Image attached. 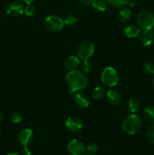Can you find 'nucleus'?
I'll list each match as a JSON object with an SVG mask.
<instances>
[{
  "instance_id": "f257e3e1",
  "label": "nucleus",
  "mask_w": 154,
  "mask_h": 155,
  "mask_svg": "<svg viewBox=\"0 0 154 155\" xmlns=\"http://www.w3.org/2000/svg\"><path fill=\"white\" fill-rule=\"evenodd\" d=\"M66 83L69 89V94L83 90L88 86V79L81 71H70L66 75Z\"/></svg>"
},
{
  "instance_id": "f03ea898",
  "label": "nucleus",
  "mask_w": 154,
  "mask_h": 155,
  "mask_svg": "<svg viewBox=\"0 0 154 155\" xmlns=\"http://www.w3.org/2000/svg\"><path fill=\"white\" fill-rule=\"evenodd\" d=\"M142 119L139 115L131 114L128 115L122 122V130L128 135H134L138 133L142 127Z\"/></svg>"
},
{
  "instance_id": "7ed1b4c3",
  "label": "nucleus",
  "mask_w": 154,
  "mask_h": 155,
  "mask_svg": "<svg viewBox=\"0 0 154 155\" xmlns=\"http://www.w3.org/2000/svg\"><path fill=\"white\" fill-rule=\"evenodd\" d=\"M101 82L104 86L113 88L117 85L119 80V76L117 71L112 67L104 68L101 76Z\"/></svg>"
},
{
  "instance_id": "20e7f679",
  "label": "nucleus",
  "mask_w": 154,
  "mask_h": 155,
  "mask_svg": "<svg viewBox=\"0 0 154 155\" xmlns=\"http://www.w3.org/2000/svg\"><path fill=\"white\" fill-rule=\"evenodd\" d=\"M137 25L143 30H150L154 27V14L149 11L140 12L137 17Z\"/></svg>"
},
{
  "instance_id": "39448f33",
  "label": "nucleus",
  "mask_w": 154,
  "mask_h": 155,
  "mask_svg": "<svg viewBox=\"0 0 154 155\" xmlns=\"http://www.w3.org/2000/svg\"><path fill=\"white\" fill-rule=\"evenodd\" d=\"M45 26L48 30L52 32H59L63 28V20L57 15H49L45 19Z\"/></svg>"
},
{
  "instance_id": "423d86ee",
  "label": "nucleus",
  "mask_w": 154,
  "mask_h": 155,
  "mask_svg": "<svg viewBox=\"0 0 154 155\" xmlns=\"http://www.w3.org/2000/svg\"><path fill=\"white\" fill-rule=\"evenodd\" d=\"M95 52V45L91 42L86 41L80 44L77 48V56L82 60H88Z\"/></svg>"
},
{
  "instance_id": "0eeeda50",
  "label": "nucleus",
  "mask_w": 154,
  "mask_h": 155,
  "mask_svg": "<svg viewBox=\"0 0 154 155\" xmlns=\"http://www.w3.org/2000/svg\"><path fill=\"white\" fill-rule=\"evenodd\" d=\"M24 12V5L21 2L14 1L9 3L6 8V13L11 18H18Z\"/></svg>"
},
{
  "instance_id": "6e6552de",
  "label": "nucleus",
  "mask_w": 154,
  "mask_h": 155,
  "mask_svg": "<svg viewBox=\"0 0 154 155\" xmlns=\"http://www.w3.org/2000/svg\"><path fill=\"white\" fill-rule=\"evenodd\" d=\"M83 121L77 117H69L65 121V127L72 133H77L83 128Z\"/></svg>"
},
{
  "instance_id": "1a4fd4ad",
  "label": "nucleus",
  "mask_w": 154,
  "mask_h": 155,
  "mask_svg": "<svg viewBox=\"0 0 154 155\" xmlns=\"http://www.w3.org/2000/svg\"><path fill=\"white\" fill-rule=\"evenodd\" d=\"M67 151L71 155H84V144L79 139H72L68 143Z\"/></svg>"
},
{
  "instance_id": "9d476101",
  "label": "nucleus",
  "mask_w": 154,
  "mask_h": 155,
  "mask_svg": "<svg viewBox=\"0 0 154 155\" xmlns=\"http://www.w3.org/2000/svg\"><path fill=\"white\" fill-rule=\"evenodd\" d=\"M34 135L30 129L26 128L21 130L18 135V142L23 147H28L33 142Z\"/></svg>"
},
{
  "instance_id": "9b49d317",
  "label": "nucleus",
  "mask_w": 154,
  "mask_h": 155,
  "mask_svg": "<svg viewBox=\"0 0 154 155\" xmlns=\"http://www.w3.org/2000/svg\"><path fill=\"white\" fill-rule=\"evenodd\" d=\"M106 98L109 104L111 105H118L121 101V95L117 90L110 89L106 92Z\"/></svg>"
},
{
  "instance_id": "f8f14e48",
  "label": "nucleus",
  "mask_w": 154,
  "mask_h": 155,
  "mask_svg": "<svg viewBox=\"0 0 154 155\" xmlns=\"http://www.w3.org/2000/svg\"><path fill=\"white\" fill-rule=\"evenodd\" d=\"M79 64H80L79 58L78 56H75V55L69 56V57L66 58L65 59L64 62H63L64 68H66V70H68L69 71L76 70L77 68L79 66Z\"/></svg>"
},
{
  "instance_id": "ddd939ff",
  "label": "nucleus",
  "mask_w": 154,
  "mask_h": 155,
  "mask_svg": "<svg viewBox=\"0 0 154 155\" xmlns=\"http://www.w3.org/2000/svg\"><path fill=\"white\" fill-rule=\"evenodd\" d=\"M124 33L129 38H135L140 33V28L134 24H128L124 27Z\"/></svg>"
},
{
  "instance_id": "4468645a",
  "label": "nucleus",
  "mask_w": 154,
  "mask_h": 155,
  "mask_svg": "<svg viewBox=\"0 0 154 155\" xmlns=\"http://www.w3.org/2000/svg\"><path fill=\"white\" fill-rule=\"evenodd\" d=\"M141 43L144 46H149L154 42V31L150 30H143L140 37Z\"/></svg>"
},
{
  "instance_id": "2eb2a0df",
  "label": "nucleus",
  "mask_w": 154,
  "mask_h": 155,
  "mask_svg": "<svg viewBox=\"0 0 154 155\" xmlns=\"http://www.w3.org/2000/svg\"><path fill=\"white\" fill-rule=\"evenodd\" d=\"M75 102L77 105L82 108H86L88 107L89 105V98L86 95L82 93H77L75 94Z\"/></svg>"
},
{
  "instance_id": "dca6fc26",
  "label": "nucleus",
  "mask_w": 154,
  "mask_h": 155,
  "mask_svg": "<svg viewBox=\"0 0 154 155\" xmlns=\"http://www.w3.org/2000/svg\"><path fill=\"white\" fill-rule=\"evenodd\" d=\"M119 19L121 22L127 23L131 19L132 17V12L130 9V8H122L119 12Z\"/></svg>"
},
{
  "instance_id": "f3484780",
  "label": "nucleus",
  "mask_w": 154,
  "mask_h": 155,
  "mask_svg": "<svg viewBox=\"0 0 154 155\" xmlns=\"http://www.w3.org/2000/svg\"><path fill=\"white\" fill-rule=\"evenodd\" d=\"M92 8L98 12H103L107 9V0H91Z\"/></svg>"
},
{
  "instance_id": "a211bd4d",
  "label": "nucleus",
  "mask_w": 154,
  "mask_h": 155,
  "mask_svg": "<svg viewBox=\"0 0 154 155\" xmlns=\"http://www.w3.org/2000/svg\"><path fill=\"white\" fill-rule=\"evenodd\" d=\"M128 110L131 113L134 114L139 110L140 107V103L139 100L136 98H130L128 102Z\"/></svg>"
},
{
  "instance_id": "6ab92c4d",
  "label": "nucleus",
  "mask_w": 154,
  "mask_h": 155,
  "mask_svg": "<svg viewBox=\"0 0 154 155\" xmlns=\"http://www.w3.org/2000/svg\"><path fill=\"white\" fill-rule=\"evenodd\" d=\"M143 117L148 121L154 124V106H147L143 110Z\"/></svg>"
},
{
  "instance_id": "aec40b11",
  "label": "nucleus",
  "mask_w": 154,
  "mask_h": 155,
  "mask_svg": "<svg viewBox=\"0 0 154 155\" xmlns=\"http://www.w3.org/2000/svg\"><path fill=\"white\" fill-rule=\"evenodd\" d=\"M105 88L104 86H98L94 89L93 92H92V96H93L94 99L99 100L101 98H102L105 95Z\"/></svg>"
},
{
  "instance_id": "412c9836",
  "label": "nucleus",
  "mask_w": 154,
  "mask_h": 155,
  "mask_svg": "<svg viewBox=\"0 0 154 155\" xmlns=\"http://www.w3.org/2000/svg\"><path fill=\"white\" fill-rule=\"evenodd\" d=\"M98 151V146L97 144L89 143L88 144L87 146L85 147V154L86 155H95L97 154Z\"/></svg>"
},
{
  "instance_id": "4be33fe9",
  "label": "nucleus",
  "mask_w": 154,
  "mask_h": 155,
  "mask_svg": "<svg viewBox=\"0 0 154 155\" xmlns=\"http://www.w3.org/2000/svg\"><path fill=\"white\" fill-rule=\"evenodd\" d=\"M80 68H81V71L82 73L85 74H88L91 71V64L88 60H83L82 63H80Z\"/></svg>"
},
{
  "instance_id": "5701e85b",
  "label": "nucleus",
  "mask_w": 154,
  "mask_h": 155,
  "mask_svg": "<svg viewBox=\"0 0 154 155\" xmlns=\"http://www.w3.org/2000/svg\"><path fill=\"white\" fill-rule=\"evenodd\" d=\"M107 2L112 7L115 8H119L125 5L126 0H107Z\"/></svg>"
},
{
  "instance_id": "b1692460",
  "label": "nucleus",
  "mask_w": 154,
  "mask_h": 155,
  "mask_svg": "<svg viewBox=\"0 0 154 155\" xmlns=\"http://www.w3.org/2000/svg\"><path fill=\"white\" fill-rule=\"evenodd\" d=\"M63 22H64V24L67 26H73L77 22V18L75 15H69L65 17V18L63 19Z\"/></svg>"
},
{
  "instance_id": "393cba45",
  "label": "nucleus",
  "mask_w": 154,
  "mask_h": 155,
  "mask_svg": "<svg viewBox=\"0 0 154 155\" xmlns=\"http://www.w3.org/2000/svg\"><path fill=\"white\" fill-rule=\"evenodd\" d=\"M143 71L147 75H151L154 74V64L151 62H146L143 64Z\"/></svg>"
},
{
  "instance_id": "a878e982",
  "label": "nucleus",
  "mask_w": 154,
  "mask_h": 155,
  "mask_svg": "<svg viewBox=\"0 0 154 155\" xmlns=\"http://www.w3.org/2000/svg\"><path fill=\"white\" fill-rule=\"evenodd\" d=\"M24 13L28 17L33 16L36 13V7L33 4L27 5V6L24 8Z\"/></svg>"
},
{
  "instance_id": "bb28decb",
  "label": "nucleus",
  "mask_w": 154,
  "mask_h": 155,
  "mask_svg": "<svg viewBox=\"0 0 154 155\" xmlns=\"http://www.w3.org/2000/svg\"><path fill=\"white\" fill-rule=\"evenodd\" d=\"M146 137L151 144L154 145V124L151 125L146 131Z\"/></svg>"
},
{
  "instance_id": "cd10ccee",
  "label": "nucleus",
  "mask_w": 154,
  "mask_h": 155,
  "mask_svg": "<svg viewBox=\"0 0 154 155\" xmlns=\"http://www.w3.org/2000/svg\"><path fill=\"white\" fill-rule=\"evenodd\" d=\"M11 121L14 124H20L23 121V117L20 114H14L11 116Z\"/></svg>"
},
{
  "instance_id": "c85d7f7f",
  "label": "nucleus",
  "mask_w": 154,
  "mask_h": 155,
  "mask_svg": "<svg viewBox=\"0 0 154 155\" xmlns=\"http://www.w3.org/2000/svg\"><path fill=\"white\" fill-rule=\"evenodd\" d=\"M22 155H32L31 150L28 148V147H24L22 150Z\"/></svg>"
},
{
  "instance_id": "c756f323",
  "label": "nucleus",
  "mask_w": 154,
  "mask_h": 155,
  "mask_svg": "<svg viewBox=\"0 0 154 155\" xmlns=\"http://www.w3.org/2000/svg\"><path fill=\"white\" fill-rule=\"evenodd\" d=\"M135 1L134 0H126V3H125V5L128 6V8H132L135 5Z\"/></svg>"
},
{
  "instance_id": "7c9ffc66",
  "label": "nucleus",
  "mask_w": 154,
  "mask_h": 155,
  "mask_svg": "<svg viewBox=\"0 0 154 155\" xmlns=\"http://www.w3.org/2000/svg\"><path fill=\"white\" fill-rule=\"evenodd\" d=\"M79 3L82 5L88 6L89 5H91V0H79Z\"/></svg>"
},
{
  "instance_id": "2f4dec72",
  "label": "nucleus",
  "mask_w": 154,
  "mask_h": 155,
  "mask_svg": "<svg viewBox=\"0 0 154 155\" xmlns=\"http://www.w3.org/2000/svg\"><path fill=\"white\" fill-rule=\"evenodd\" d=\"M21 2H22L23 3H25L26 5H28V4H32L35 0H20Z\"/></svg>"
},
{
  "instance_id": "473e14b6",
  "label": "nucleus",
  "mask_w": 154,
  "mask_h": 155,
  "mask_svg": "<svg viewBox=\"0 0 154 155\" xmlns=\"http://www.w3.org/2000/svg\"><path fill=\"white\" fill-rule=\"evenodd\" d=\"M6 155H20L18 153H15V152H12V153H9V154H7Z\"/></svg>"
},
{
  "instance_id": "72a5a7b5",
  "label": "nucleus",
  "mask_w": 154,
  "mask_h": 155,
  "mask_svg": "<svg viewBox=\"0 0 154 155\" xmlns=\"http://www.w3.org/2000/svg\"><path fill=\"white\" fill-rule=\"evenodd\" d=\"M152 89H154V77L152 80Z\"/></svg>"
},
{
  "instance_id": "f704fd0d",
  "label": "nucleus",
  "mask_w": 154,
  "mask_h": 155,
  "mask_svg": "<svg viewBox=\"0 0 154 155\" xmlns=\"http://www.w3.org/2000/svg\"><path fill=\"white\" fill-rule=\"evenodd\" d=\"M2 115L1 112H0V122L2 121Z\"/></svg>"
},
{
  "instance_id": "c9c22d12",
  "label": "nucleus",
  "mask_w": 154,
  "mask_h": 155,
  "mask_svg": "<svg viewBox=\"0 0 154 155\" xmlns=\"http://www.w3.org/2000/svg\"><path fill=\"white\" fill-rule=\"evenodd\" d=\"M0 134H1V130H0Z\"/></svg>"
}]
</instances>
